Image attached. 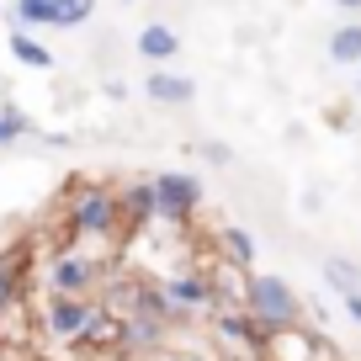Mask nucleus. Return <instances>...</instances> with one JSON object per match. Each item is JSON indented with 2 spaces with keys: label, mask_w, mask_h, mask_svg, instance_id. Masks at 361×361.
Returning <instances> with one entry per match:
<instances>
[{
  "label": "nucleus",
  "mask_w": 361,
  "mask_h": 361,
  "mask_svg": "<svg viewBox=\"0 0 361 361\" xmlns=\"http://www.w3.org/2000/svg\"><path fill=\"white\" fill-rule=\"evenodd\" d=\"M250 319H255L266 335H282V329H298V314H303V298L282 282V276H250V298H245Z\"/></svg>",
  "instance_id": "obj_1"
},
{
  "label": "nucleus",
  "mask_w": 361,
  "mask_h": 361,
  "mask_svg": "<svg viewBox=\"0 0 361 361\" xmlns=\"http://www.w3.org/2000/svg\"><path fill=\"white\" fill-rule=\"evenodd\" d=\"M123 197L106 192V186H80L75 197H69V228H75L80 239H117V228H123Z\"/></svg>",
  "instance_id": "obj_2"
},
{
  "label": "nucleus",
  "mask_w": 361,
  "mask_h": 361,
  "mask_svg": "<svg viewBox=\"0 0 361 361\" xmlns=\"http://www.w3.org/2000/svg\"><path fill=\"white\" fill-rule=\"evenodd\" d=\"M102 319H106V308L96 298H48V308H43L48 340H64V345H90Z\"/></svg>",
  "instance_id": "obj_3"
},
{
  "label": "nucleus",
  "mask_w": 361,
  "mask_h": 361,
  "mask_svg": "<svg viewBox=\"0 0 361 361\" xmlns=\"http://www.w3.org/2000/svg\"><path fill=\"white\" fill-rule=\"evenodd\" d=\"M43 287H48V298H90L102 287V260L85 255V250H64V255L48 260Z\"/></svg>",
  "instance_id": "obj_4"
},
{
  "label": "nucleus",
  "mask_w": 361,
  "mask_h": 361,
  "mask_svg": "<svg viewBox=\"0 0 361 361\" xmlns=\"http://www.w3.org/2000/svg\"><path fill=\"white\" fill-rule=\"evenodd\" d=\"M159 287H165V298L176 303L180 324H192L197 314H218V282L207 276V271L186 266V271H170V276H159Z\"/></svg>",
  "instance_id": "obj_5"
},
{
  "label": "nucleus",
  "mask_w": 361,
  "mask_h": 361,
  "mask_svg": "<svg viewBox=\"0 0 361 361\" xmlns=\"http://www.w3.org/2000/svg\"><path fill=\"white\" fill-rule=\"evenodd\" d=\"M154 197H159V218L165 224H186L202 207V180L186 176V170H165V176H154Z\"/></svg>",
  "instance_id": "obj_6"
},
{
  "label": "nucleus",
  "mask_w": 361,
  "mask_h": 361,
  "mask_svg": "<svg viewBox=\"0 0 361 361\" xmlns=\"http://www.w3.org/2000/svg\"><path fill=\"white\" fill-rule=\"evenodd\" d=\"M90 11H96V0H16L11 16L27 27H80L90 22Z\"/></svg>",
  "instance_id": "obj_7"
},
{
  "label": "nucleus",
  "mask_w": 361,
  "mask_h": 361,
  "mask_svg": "<svg viewBox=\"0 0 361 361\" xmlns=\"http://www.w3.org/2000/svg\"><path fill=\"white\" fill-rule=\"evenodd\" d=\"M144 96H149L154 106H192V102H197V80L170 75V69H154V75L144 80Z\"/></svg>",
  "instance_id": "obj_8"
},
{
  "label": "nucleus",
  "mask_w": 361,
  "mask_h": 361,
  "mask_svg": "<svg viewBox=\"0 0 361 361\" xmlns=\"http://www.w3.org/2000/svg\"><path fill=\"white\" fill-rule=\"evenodd\" d=\"M138 54H144L149 64H170V59L180 54V37H176V27H165V22H149L144 32H138Z\"/></svg>",
  "instance_id": "obj_9"
},
{
  "label": "nucleus",
  "mask_w": 361,
  "mask_h": 361,
  "mask_svg": "<svg viewBox=\"0 0 361 361\" xmlns=\"http://www.w3.org/2000/svg\"><path fill=\"white\" fill-rule=\"evenodd\" d=\"M123 218H128V228H138V224H149V218H159L154 180H133V186H123Z\"/></svg>",
  "instance_id": "obj_10"
},
{
  "label": "nucleus",
  "mask_w": 361,
  "mask_h": 361,
  "mask_svg": "<svg viewBox=\"0 0 361 361\" xmlns=\"http://www.w3.org/2000/svg\"><path fill=\"white\" fill-rule=\"evenodd\" d=\"M22 271H27V245H16L11 255H0V314H11L22 298Z\"/></svg>",
  "instance_id": "obj_11"
},
{
  "label": "nucleus",
  "mask_w": 361,
  "mask_h": 361,
  "mask_svg": "<svg viewBox=\"0 0 361 361\" xmlns=\"http://www.w3.org/2000/svg\"><path fill=\"white\" fill-rule=\"evenodd\" d=\"M324 287H329V293H340V298H356L361 293V266H356V260H345V255H329L324 260Z\"/></svg>",
  "instance_id": "obj_12"
},
{
  "label": "nucleus",
  "mask_w": 361,
  "mask_h": 361,
  "mask_svg": "<svg viewBox=\"0 0 361 361\" xmlns=\"http://www.w3.org/2000/svg\"><path fill=\"white\" fill-rule=\"evenodd\" d=\"M329 64H356L361 69V22H340L329 32Z\"/></svg>",
  "instance_id": "obj_13"
},
{
  "label": "nucleus",
  "mask_w": 361,
  "mask_h": 361,
  "mask_svg": "<svg viewBox=\"0 0 361 361\" xmlns=\"http://www.w3.org/2000/svg\"><path fill=\"white\" fill-rule=\"evenodd\" d=\"M218 245H224V255H228V266H255V239L245 234V228H218Z\"/></svg>",
  "instance_id": "obj_14"
},
{
  "label": "nucleus",
  "mask_w": 361,
  "mask_h": 361,
  "mask_svg": "<svg viewBox=\"0 0 361 361\" xmlns=\"http://www.w3.org/2000/svg\"><path fill=\"white\" fill-rule=\"evenodd\" d=\"M11 59H16V64H27V69H48V64H54V54H48L32 32H11Z\"/></svg>",
  "instance_id": "obj_15"
},
{
  "label": "nucleus",
  "mask_w": 361,
  "mask_h": 361,
  "mask_svg": "<svg viewBox=\"0 0 361 361\" xmlns=\"http://www.w3.org/2000/svg\"><path fill=\"white\" fill-rule=\"evenodd\" d=\"M27 128H32V123H27V117L16 112V106H0V149H6V144H16V138H22Z\"/></svg>",
  "instance_id": "obj_16"
},
{
  "label": "nucleus",
  "mask_w": 361,
  "mask_h": 361,
  "mask_svg": "<svg viewBox=\"0 0 361 361\" xmlns=\"http://www.w3.org/2000/svg\"><path fill=\"white\" fill-rule=\"evenodd\" d=\"M202 154H207V165H228V159H234V149L213 138V144H202Z\"/></svg>",
  "instance_id": "obj_17"
},
{
  "label": "nucleus",
  "mask_w": 361,
  "mask_h": 361,
  "mask_svg": "<svg viewBox=\"0 0 361 361\" xmlns=\"http://www.w3.org/2000/svg\"><path fill=\"white\" fill-rule=\"evenodd\" d=\"M345 314H350V319L361 324V293H356V298H345Z\"/></svg>",
  "instance_id": "obj_18"
},
{
  "label": "nucleus",
  "mask_w": 361,
  "mask_h": 361,
  "mask_svg": "<svg viewBox=\"0 0 361 361\" xmlns=\"http://www.w3.org/2000/svg\"><path fill=\"white\" fill-rule=\"evenodd\" d=\"M335 6L340 11H361V0H335Z\"/></svg>",
  "instance_id": "obj_19"
},
{
  "label": "nucleus",
  "mask_w": 361,
  "mask_h": 361,
  "mask_svg": "<svg viewBox=\"0 0 361 361\" xmlns=\"http://www.w3.org/2000/svg\"><path fill=\"white\" fill-rule=\"evenodd\" d=\"M180 361H213V356H180Z\"/></svg>",
  "instance_id": "obj_20"
},
{
  "label": "nucleus",
  "mask_w": 361,
  "mask_h": 361,
  "mask_svg": "<svg viewBox=\"0 0 361 361\" xmlns=\"http://www.w3.org/2000/svg\"><path fill=\"white\" fill-rule=\"evenodd\" d=\"M356 102H361V75H356Z\"/></svg>",
  "instance_id": "obj_21"
}]
</instances>
